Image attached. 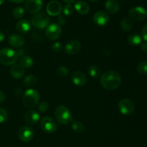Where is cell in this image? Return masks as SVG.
Wrapping results in <instances>:
<instances>
[{"label":"cell","instance_id":"60d3db41","mask_svg":"<svg viewBox=\"0 0 147 147\" xmlns=\"http://www.w3.org/2000/svg\"><path fill=\"white\" fill-rule=\"evenodd\" d=\"M9 1L13 3H16V4H20V3L24 2L25 0H9Z\"/></svg>","mask_w":147,"mask_h":147},{"label":"cell","instance_id":"2e32d148","mask_svg":"<svg viewBox=\"0 0 147 147\" xmlns=\"http://www.w3.org/2000/svg\"><path fill=\"white\" fill-rule=\"evenodd\" d=\"M71 80L73 84L76 86L82 87L85 86V84L87 82V78L86 76L81 71H75L71 75Z\"/></svg>","mask_w":147,"mask_h":147},{"label":"cell","instance_id":"4fadbf2b","mask_svg":"<svg viewBox=\"0 0 147 147\" xmlns=\"http://www.w3.org/2000/svg\"><path fill=\"white\" fill-rule=\"evenodd\" d=\"M34 130L30 126H23L19 130L18 136L23 142H29L34 138Z\"/></svg>","mask_w":147,"mask_h":147},{"label":"cell","instance_id":"4316f807","mask_svg":"<svg viewBox=\"0 0 147 147\" xmlns=\"http://www.w3.org/2000/svg\"><path fill=\"white\" fill-rule=\"evenodd\" d=\"M88 74L92 78L97 79L100 76V70L97 65H92L88 69Z\"/></svg>","mask_w":147,"mask_h":147},{"label":"cell","instance_id":"e575fe53","mask_svg":"<svg viewBox=\"0 0 147 147\" xmlns=\"http://www.w3.org/2000/svg\"><path fill=\"white\" fill-rule=\"evenodd\" d=\"M142 38L147 42V24L144 26L142 30Z\"/></svg>","mask_w":147,"mask_h":147},{"label":"cell","instance_id":"6da1fadb","mask_svg":"<svg viewBox=\"0 0 147 147\" xmlns=\"http://www.w3.org/2000/svg\"><path fill=\"white\" fill-rule=\"evenodd\" d=\"M100 83L106 90H114L121 86V77L115 70H108L101 76Z\"/></svg>","mask_w":147,"mask_h":147},{"label":"cell","instance_id":"8d00e7d4","mask_svg":"<svg viewBox=\"0 0 147 147\" xmlns=\"http://www.w3.org/2000/svg\"><path fill=\"white\" fill-rule=\"evenodd\" d=\"M5 99H6L5 93H4L2 90H0V104L2 103L5 100Z\"/></svg>","mask_w":147,"mask_h":147},{"label":"cell","instance_id":"e0dca14e","mask_svg":"<svg viewBox=\"0 0 147 147\" xmlns=\"http://www.w3.org/2000/svg\"><path fill=\"white\" fill-rule=\"evenodd\" d=\"M40 116L38 112L35 110H30L24 115V121L30 125L36 124L39 122Z\"/></svg>","mask_w":147,"mask_h":147},{"label":"cell","instance_id":"7bdbcfd3","mask_svg":"<svg viewBox=\"0 0 147 147\" xmlns=\"http://www.w3.org/2000/svg\"><path fill=\"white\" fill-rule=\"evenodd\" d=\"M5 0H0V5H1L2 4H4Z\"/></svg>","mask_w":147,"mask_h":147},{"label":"cell","instance_id":"ac0fdd59","mask_svg":"<svg viewBox=\"0 0 147 147\" xmlns=\"http://www.w3.org/2000/svg\"><path fill=\"white\" fill-rule=\"evenodd\" d=\"M32 28V24L29 20H21L16 24V29L20 34H27Z\"/></svg>","mask_w":147,"mask_h":147},{"label":"cell","instance_id":"7c38bea8","mask_svg":"<svg viewBox=\"0 0 147 147\" xmlns=\"http://www.w3.org/2000/svg\"><path fill=\"white\" fill-rule=\"evenodd\" d=\"M93 20L94 24L97 26L103 27L109 24L110 18H109V14L106 11H98L95 13L93 17Z\"/></svg>","mask_w":147,"mask_h":147},{"label":"cell","instance_id":"b9f144b4","mask_svg":"<svg viewBox=\"0 0 147 147\" xmlns=\"http://www.w3.org/2000/svg\"><path fill=\"white\" fill-rule=\"evenodd\" d=\"M63 1H65V2H66L67 4H71V3L74 2L76 0H63Z\"/></svg>","mask_w":147,"mask_h":147},{"label":"cell","instance_id":"52a82bcc","mask_svg":"<svg viewBox=\"0 0 147 147\" xmlns=\"http://www.w3.org/2000/svg\"><path fill=\"white\" fill-rule=\"evenodd\" d=\"M62 34L61 26L57 23L50 24L45 29V36L48 40H56L60 37Z\"/></svg>","mask_w":147,"mask_h":147},{"label":"cell","instance_id":"484cf974","mask_svg":"<svg viewBox=\"0 0 147 147\" xmlns=\"http://www.w3.org/2000/svg\"><path fill=\"white\" fill-rule=\"evenodd\" d=\"M72 129L76 133L81 134L85 131V126L81 121H73V123H72Z\"/></svg>","mask_w":147,"mask_h":147},{"label":"cell","instance_id":"9a60e30c","mask_svg":"<svg viewBox=\"0 0 147 147\" xmlns=\"http://www.w3.org/2000/svg\"><path fill=\"white\" fill-rule=\"evenodd\" d=\"M24 42H25V40L22 34L13 33L11 35L9 36V45L14 48H20L24 45Z\"/></svg>","mask_w":147,"mask_h":147},{"label":"cell","instance_id":"8992f818","mask_svg":"<svg viewBox=\"0 0 147 147\" xmlns=\"http://www.w3.org/2000/svg\"><path fill=\"white\" fill-rule=\"evenodd\" d=\"M42 130L47 134H54L57 130V125L55 121L50 116H45L40 121Z\"/></svg>","mask_w":147,"mask_h":147},{"label":"cell","instance_id":"9c48e42d","mask_svg":"<svg viewBox=\"0 0 147 147\" xmlns=\"http://www.w3.org/2000/svg\"><path fill=\"white\" fill-rule=\"evenodd\" d=\"M129 17L135 21H143L147 17V11L142 7H135L129 11Z\"/></svg>","mask_w":147,"mask_h":147},{"label":"cell","instance_id":"5b68a950","mask_svg":"<svg viewBox=\"0 0 147 147\" xmlns=\"http://www.w3.org/2000/svg\"><path fill=\"white\" fill-rule=\"evenodd\" d=\"M31 24L37 29L46 28L50 24V18L45 12H38L31 18Z\"/></svg>","mask_w":147,"mask_h":147},{"label":"cell","instance_id":"3957f363","mask_svg":"<svg viewBox=\"0 0 147 147\" xmlns=\"http://www.w3.org/2000/svg\"><path fill=\"white\" fill-rule=\"evenodd\" d=\"M56 121L62 125H67L73 121L70 111L64 106H59L55 110Z\"/></svg>","mask_w":147,"mask_h":147},{"label":"cell","instance_id":"4dcf8cb0","mask_svg":"<svg viewBox=\"0 0 147 147\" xmlns=\"http://www.w3.org/2000/svg\"><path fill=\"white\" fill-rule=\"evenodd\" d=\"M8 112L6 109L0 108V123H4L8 119Z\"/></svg>","mask_w":147,"mask_h":147},{"label":"cell","instance_id":"f6af8a7d","mask_svg":"<svg viewBox=\"0 0 147 147\" xmlns=\"http://www.w3.org/2000/svg\"><path fill=\"white\" fill-rule=\"evenodd\" d=\"M120 1H123V0H120Z\"/></svg>","mask_w":147,"mask_h":147},{"label":"cell","instance_id":"836d02e7","mask_svg":"<svg viewBox=\"0 0 147 147\" xmlns=\"http://www.w3.org/2000/svg\"><path fill=\"white\" fill-rule=\"evenodd\" d=\"M51 49L53 50L54 52H58L61 51L62 49H63V46H62V44L59 42H55V43H53L51 46Z\"/></svg>","mask_w":147,"mask_h":147},{"label":"cell","instance_id":"83f0119b","mask_svg":"<svg viewBox=\"0 0 147 147\" xmlns=\"http://www.w3.org/2000/svg\"><path fill=\"white\" fill-rule=\"evenodd\" d=\"M138 73L141 75H146L147 74V61L144 60L139 63L136 68Z\"/></svg>","mask_w":147,"mask_h":147},{"label":"cell","instance_id":"603a6c76","mask_svg":"<svg viewBox=\"0 0 147 147\" xmlns=\"http://www.w3.org/2000/svg\"><path fill=\"white\" fill-rule=\"evenodd\" d=\"M142 37L137 33H132L128 36V42L132 46H138L142 44Z\"/></svg>","mask_w":147,"mask_h":147},{"label":"cell","instance_id":"44dd1931","mask_svg":"<svg viewBox=\"0 0 147 147\" xmlns=\"http://www.w3.org/2000/svg\"><path fill=\"white\" fill-rule=\"evenodd\" d=\"M75 9L80 14H87L90 11V7L86 2L83 1H78L75 4Z\"/></svg>","mask_w":147,"mask_h":147},{"label":"cell","instance_id":"f546056e","mask_svg":"<svg viewBox=\"0 0 147 147\" xmlns=\"http://www.w3.org/2000/svg\"><path fill=\"white\" fill-rule=\"evenodd\" d=\"M57 73L60 77L64 78L69 75V70L65 66H60L57 70Z\"/></svg>","mask_w":147,"mask_h":147},{"label":"cell","instance_id":"d6986e66","mask_svg":"<svg viewBox=\"0 0 147 147\" xmlns=\"http://www.w3.org/2000/svg\"><path fill=\"white\" fill-rule=\"evenodd\" d=\"M11 76L16 80L22 78L24 74V68L20 64H14L10 70Z\"/></svg>","mask_w":147,"mask_h":147},{"label":"cell","instance_id":"cb8c5ba5","mask_svg":"<svg viewBox=\"0 0 147 147\" xmlns=\"http://www.w3.org/2000/svg\"><path fill=\"white\" fill-rule=\"evenodd\" d=\"M133 22L128 17H125L121 22V28L124 32H129L132 30Z\"/></svg>","mask_w":147,"mask_h":147},{"label":"cell","instance_id":"d4e9b609","mask_svg":"<svg viewBox=\"0 0 147 147\" xmlns=\"http://www.w3.org/2000/svg\"><path fill=\"white\" fill-rule=\"evenodd\" d=\"M37 82V78H36V76H33V75H29V76H26L24 78V80H23V83L27 87H32V86H35Z\"/></svg>","mask_w":147,"mask_h":147},{"label":"cell","instance_id":"f1b7e54d","mask_svg":"<svg viewBox=\"0 0 147 147\" xmlns=\"http://www.w3.org/2000/svg\"><path fill=\"white\" fill-rule=\"evenodd\" d=\"M12 15L16 19H22L24 15V9L21 7H17L12 11Z\"/></svg>","mask_w":147,"mask_h":147},{"label":"cell","instance_id":"d590c367","mask_svg":"<svg viewBox=\"0 0 147 147\" xmlns=\"http://www.w3.org/2000/svg\"><path fill=\"white\" fill-rule=\"evenodd\" d=\"M58 22H59V25H63V24H65V17L63 15H59L58 17Z\"/></svg>","mask_w":147,"mask_h":147},{"label":"cell","instance_id":"ee69618b","mask_svg":"<svg viewBox=\"0 0 147 147\" xmlns=\"http://www.w3.org/2000/svg\"><path fill=\"white\" fill-rule=\"evenodd\" d=\"M89 1H93V2H95V1H98V0H89Z\"/></svg>","mask_w":147,"mask_h":147},{"label":"cell","instance_id":"f35d334b","mask_svg":"<svg viewBox=\"0 0 147 147\" xmlns=\"http://www.w3.org/2000/svg\"><path fill=\"white\" fill-rule=\"evenodd\" d=\"M141 49L142 50V51L147 53V43H142V44H141Z\"/></svg>","mask_w":147,"mask_h":147},{"label":"cell","instance_id":"ab89813d","mask_svg":"<svg viewBox=\"0 0 147 147\" xmlns=\"http://www.w3.org/2000/svg\"><path fill=\"white\" fill-rule=\"evenodd\" d=\"M4 39H5V35H4V32L1 31H0V42L4 41Z\"/></svg>","mask_w":147,"mask_h":147},{"label":"cell","instance_id":"74e56055","mask_svg":"<svg viewBox=\"0 0 147 147\" xmlns=\"http://www.w3.org/2000/svg\"><path fill=\"white\" fill-rule=\"evenodd\" d=\"M16 53H17V55L18 57H22V56H24V50H18L17 52H16Z\"/></svg>","mask_w":147,"mask_h":147},{"label":"cell","instance_id":"5bb4252c","mask_svg":"<svg viewBox=\"0 0 147 147\" xmlns=\"http://www.w3.org/2000/svg\"><path fill=\"white\" fill-rule=\"evenodd\" d=\"M46 11L48 15L59 16L63 11V7L61 4L57 1H51L47 4L46 7Z\"/></svg>","mask_w":147,"mask_h":147},{"label":"cell","instance_id":"7a4b0ae2","mask_svg":"<svg viewBox=\"0 0 147 147\" xmlns=\"http://www.w3.org/2000/svg\"><path fill=\"white\" fill-rule=\"evenodd\" d=\"M40 99V95L37 90L30 88L25 90L22 96V103L25 107L32 109L37 106Z\"/></svg>","mask_w":147,"mask_h":147},{"label":"cell","instance_id":"7402d4cb","mask_svg":"<svg viewBox=\"0 0 147 147\" xmlns=\"http://www.w3.org/2000/svg\"><path fill=\"white\" fill-rule=\"evenodd\" d=\"M20 64L24 68H30L34 64V60L30 56H22L19 59Z\"/></svg>","mask_w":147,"mask_h":147},{"label":"cell","instance_id":"d6a6232c","mask_svg":"<svg viewBox=\"0 0 147 147\" xmlns=\"http://www.w3.org/2000/svg\"><path fill=\"white\" fill-rule=\"evenodd\" d=\"M49 109V104L47 102L42 101L41 103H39L38 105V111L41 113H44L46 112Z\"/></svg>","mask_w":147,"mask_h":147},{"label":"cell","instance_id":"ffe728a7","mask_svg":"<svg viewBox=\"0 0 147 147\" xmlns=\"http://www.w3.org/2000/svg\"><path fill=\"white\" fill-rule=\"evenodd\" d=\"M105 8L110 14H116L120 9V5L116 0H106Z\"/></svg>","mask_w":147,"mask_h":147},{"label":"cell","instance_id":"30bf717a","mask_svg":"<svg viewBox=\"0 0 147 147\" xmlns=\"http://www.w3.org/2000/svg\"><path fill=\"white\" fill-rule=\"evenodd\" d=\"M81 43L78 40H71L65 45V53L69 55H75L80 51Z\"/></svg>","mask_w":147,"mask_h":147},{"label":"cell","instance_id":"1f68e13d","mask_svg":"<svg viewBox=\"0 0 147 147\" xmlns=\"http://www.w3.org/2000/svg\"><path fill=\"white\" fill-rule=\"evenodd\" d=\"M63 12L64 15L65 16H70L73 13V7L71 5V4H67L64 7L63 9Z\"/></svg>","mask_w":147,"mask_h":147},{"label":"cell","instance_id":"277c9868","mask_svg":"<svg viewBox=\"0 0 147 147\" xmlns=\"http://www.w3.org/2000/svg\"><path fill=\"white\" fill-rule=\"evenodd\" d=\"M18 60L17 53L12 49L5 47L0 50V63L4 65H11L15 64Z\"/></svg>","mask_w":147,"mask_h":147},{"label":"cell","instance_id":"ba28073f","mask_svg":"<svg viewBox=\"0 0 147 147\" xmlns=\"http://www.w3.org/2000/svg\"><path fill=\"white\" fill-rule=\"evenodd\" d=\"M118 109L121 114L129 116L132 114L135 110V104L129 98H123L119 101Z\"/></svg>","mask_w":147,"mask_h":147},{"label":"cell","instance_id":"8fae6325","mask_svg":"<svg viewBox=\"0 0 147 147\" xmlns=\"http://www.w3.org/2000/svg\"><path fill=\"white\" fill-rule=\"evenodd\" d=\"M24 7L27 12L30 14H37L42 9L43 2L42 0H27Z\"/></svg>","mask_w":147,"mask_h":147}]
</instances>
